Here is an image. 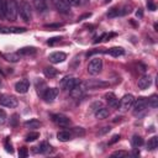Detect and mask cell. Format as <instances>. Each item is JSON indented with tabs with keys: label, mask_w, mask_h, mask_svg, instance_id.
<instances>
[{
	"label": "cell",
	"mask_w": 158,
	"mask_h": 158,
	"mask_svg": "<svg viewBox=\"0 0 158 158\" xmlns=\"http://www.w3.org/2000/svg\"><path fill=\"white\" fill-rule=\"evenodd\" d=\"M1 85H2V83H1V80H0V88H1Z\"/></svg>",
	"instance_id": "46"
},
{
	"label": "cell",
	"mask_w": 158,
	"mask_h": 158,
	"mask_svg": "<svg viewBox=\"0 0 158 158\" xmlns=\"http://www.w3.org/2000/svg\"><path fill=\"white\" fill-rule=\"evenodd\" d=\"M136 16H137V17H142V16H143V12H142L141 9H138V11L136 12Z\"/></svg>",
	"instance_id": "44"
},
{
	"label": "cell",
	"mask_w": 158,
	"mask_h": 158,
	"mask_svg": "<svg viewBox=\"0 0 158 158\" xmlns=\"http://www.w3.org/2000/svg\"><path fill=\"white\" fill-rule=\"evenodd\" d=\"M0 1H1V0H0Z\"/></svg>",
	"instance_id": "47"
},
{
	"label": "cell",
	"mask_w": 158,
	"mask_h": 158,
	"mask_svg": "<svg viewBox=\"0 0 158 158\" xmlns=\"http://www.w3.org/2000/svg\"><path fill=\"white\" fill-rule=\"evenodd\" d=\"M118 139H120V135H115V136H112V138L109 141V144H114V143H116Z\"/></svg>",
	"instance_id": "40"
},
{
	"label": "cell",
	"mask_w": 158,
	"mask_h": 158,
	"mask_svg": "<svg viewBox=\"0 0 158 158\" xmlns=\"http://www.w3.org/2000/svg\"><path fill=\"white\" fill-rule=\"evenodd\" d=\"M157 147H158V137L153 136V137L149 138L148 142H147V149H149V151H154Z\"/></svg>",
	"instance_id": "27"
},
{
	"label": "cell",
	"mask_w": 158,
	"mask_h": 158,
	"mask_svg": "<svg viewBox=\"0 0 158 158\" xmlns=\"http://www.w3.org/2000/svg\"><path fill=\"white\" fill-rule=\"evenodd\" d=\"M28 89H30V81H28L27 79H22V80L17 81V83L15 84V90H16L17 93H20V94L27 93Z\"/></svg>",
	"instance_id": "14"
},
{
	"label": "cell",
	"mask_w": 158,
	"mask_h": 158,
	"mask_svg": "<svg viewBox=\"0 0 158 158\" xmlns=\"http://www.w3.org/2000/svg\"><path fill=\"white\" fill-rule=\"evenodd\" d=\"M85 90H86V86H85V84L83 83V81H78L75 85H74V88L70 90V96L72 98H74V99H79L84 93H85Z\"/></svg>",
	"instance_id": "7"
},
{
	"label": "cell",
	"mask_w": 158,
	"mask_h": 158,
	"mask_svg": "<svg viewBox=\"0 0 158 158\" xmlns=\"http://www.w3.org/2000/svg\"><path fill=\"white\" fill-rule=\"evenodd\" d=\"M19 14L17 2L15 0H6V10H5V17L9 21H16Z\"/></svg>",
	"instance_id": "2"
},
{
	"label": "cell",
	"mask_w": 158,
	"mask_h": 158,
	"mask_svg": "<svg viewBox=\"0 0 158 158\" xmlns=\"http://www.w3.org/2000/svg\"><path fill=\"white\" fill-rule=\"evenodd\" d=\"M1 57L7 60V62H11V63H16L21 59V56L16 52V53H1Z\"/></svg>",
	"instance_id": "19"
},
{
	"label": "cell",
	"mask_w": 158,
	"mask_h": 158,
	"mask_svg": "<svg viewBox=\"0 0 158 158\" xmlns=\"http://www.w3.org/2000/svg\"><path fill=\"white\" fill-rule=\"evenodd\" d=\"M67 58V54L63 53V52H53L48 56V60L53 64H57V63H62L64 62Z\"/></svg>",
	"instance_id": "13"
},
{
	"label": "cell",
	"mask_w": 158,
	"mask_h": 158,
	"mask_svg": "<svg viewBox=\"0 0 158 158\" xmlns=\"http://www.w3.org/2000/svg\"><path fill=\"white\" fill-rule=\"evenodd\" d=\"M135 102V96L132 94H126L121 98V100L118 101V106L117 109L121 111V112H126L128 111L130 109H132V105Z\"/></svg>",
	"instance_id": "3"
},
{
	"label": "cell",
	"mask_w": 158,
	"mask_h": 158,
	"mask_svg": "<svg viewBox=\"0 0 158 158\" xmlns=\"http://www.w3.org/2000/svg\"><path fill=\"white\" fill-rule=\"evenodd\" d=\"M117 16H120V9L118 7H112L107 11V17L112 19V17H117Z\"/></svg>",
	"instance_id": "30"
},
{
	"label": "cell",
	"mask_w": 158,
	"mask_h": 158,
	"mask_svg": "<svg viewBox=\"0 0 158 158\" xmlns=\"http://www.w3.org/2000/svg\"><path fill=\"white\" fill-rule=\"evenodd\" d=\"M17 53L20 56H32L36 53V48L35 47H22L17 51Z\"/></svg>",
	"instance_id": "22"
},
{
	"label": "cell",
	"mask_w": 158,
	"mask_h": 158,
	"mask_svg": "<svg viewBox=\"0 0 158 158\" xmlns=\"http://www.w3.org/2000/svg\"><path fill=\"white\" fill-rule=\"evenodd\" d=\"M60 40H62V37H52V38H49V40L47 41V44H48V46H54V44L59 43Z\"/></svg>",
	"instance_id": "32"
},
{
	"label": "cell",
	"mask_w": 158,
	"mask_h": 158,
	"mask_svg": "<svg viewBox=\"0 0 158 158\" xmlns=\"http://www.w3.org/2000/svg\"><path fill=\"white\" fill-rule=\"evenodd\" d=\"M17 99L12 95H0V105L5 107H16L17 106Z\"/></svg>",
	"instance_id": "6"
},
{
	"label": "cell",
	"mask_w": 158,
	"mask_h": 158,
	"mask_svg": "<svg viewBox=\"0 0 158 158\" xmlns=\"http://www.w3.org/2000/svg\"><path fill=\"white\" fill-rule=\"evenodd\" d=\"M110 1H111V0H105V2H106V4H107V2H110Z\"/></svg>",
	"instance_id": "45"
},
{
	"label": "cell",
	"mask_w": 158,
	"mask_h": 158,
	"mask_svg": "<svg viewBox=\"0 0 158 158\" xmlns=\"http://www.w3.org/2000/svg\"><path fill=\"white\" fill-rule=\"evenodd\" d=\"M86 89H98V88H104V86H109L107 81L100 80V79H90L88 81H84Z\"/></svg>",
	"instance_id": "10"
},
{
	"label": "cell",
	"mask_w": 158,
	"mask_h": 158,
	"mask_svg": "<svg viewBox=\"0 0 158 158\" xmlns=\"http://www.w3.org/2000/svg\"><path fill=\"white\" fill-rule=\"evenodd\" d=\"M27 156H28V151H27V148L21 147V148L19 149V157H20V158H26Z\"/></svg>",
	"instance_id": "34"
},
{
	"label": "cell",
	"mask_w": 158,
	"mask_h": 158,
	"mask_svg": "<svg viewBox=\"0 0 158 158\" xmlns=\"http://www.w3.org/2000/svg\"><path fill=\"white\" fill-rule=\"evenodd\" d=\"M32 2H33L35 9H36L38 12H44V11L48 9V2H47V0H32Z\"/></svg>",
	"instance_id": "18"
},
{
	"label": "cell",
	"mask_w": 158,
	"mask_h": 158,
	"mask_svg": "<svg viewBox=\"0 0 158 158\" xmlns=\"http://www.w3.org/2000/svg\"><path fill=\"white\" fill-rule=\"evenodd\" d=\"M43 74L47 77V78H54L57 74H58V70L53 67H46L43 69Z\"/></svg>",
	"instance_id": "25"
},
{
	"label": "cell",
	"mask_w": 158,
	"mask_h": 158,
	"mask_svg": "<svg viewBox=\"0 0 158 158\" xmlns=\"http://www.w3.org/2000/svg\"><path fill=\"white\" fill-rule=\"evenodd\" d=\"M5 149H6V152H9V153H12V152H14L12 146H11V143H10V139H9V138L5 141Z\"/></svg>",
	"instance_id": "37"
},
{
	"label": "cell",
	"mask_w": 158,
	"mask_h": 158,
	"mask_svg": "<svg viewBox=\"0 0 158 158\" xmlns=\"http://www.w3.org/2000/svg\"><path fill=\"white\" fill-rule=\"evenodd\" d=\"M52 120L54 121V123H57L60 127H67V126L70 125L69 117H67L65 115H62V114H54V115H52Z\"/></svg>",
	"instance_id": "9"
},
{
	"label": "cell",
	"mask_w": 158,
	"mask_h": 158,
	"mask_svg": "<svg viewBox=\"0 0 158 158\" xmlns=\"http://www.w3.org/2000/svg\"><path fill=\"white\" fill-rule=\"evenodd\" d=\"M40 137V133L38 132H30L27 136H26V142H33V141H36L37 138Z\"/></svg>",
	"instance_id": "31"
},
{
	"label": "cell",
	"mask_w": 158,
	"mask_h": 158,
	"mask_svg": "<svg viewBox=\"0 0 158 158\" xmlns=\"http://www.w3.org/2000/svg\"><path fill=\"white\" fill-rule=\"evenodd\" d=\"M62 26H63L62 23H51V25H46L44 27L46 28H49V30H54V28H59Z\"/></svg>",
	"instance_id": "39"
},
{
	"label": "cell",
	"mask_w": 158,
	"mask_h": 158,
	"mask_svg": "<svg viewBox=\"0 0 158 158\" xmlns=\"http://www.w3.org/2000/svg\"><path fill=\"white\" fill-rule=\"evenodd\" d=\"M23 125H25L26 128H31V130H35V128H40L41 127V122L38 120H36V118H31V120L26 121Z\"/></svg>",
	"instance_id": "23"
},
{
	"label": "cell",
	"mask_w": 158,
	"mask_h": 158,
	"mask_svg": "<svg viewBox=\"0 0 158 158\" xmlns=\"http://www.w3.org/2000/svg\"><path fill=\"white\" fill-rule=\"evenodd\" d=\"M151 84H152V78H151L149 75H143V77H141V78L138 79V83H137V85H138V88H139L141 90H144V89L149 88Z\"/></svg>",
	"instance_id": "17"
},
{
	"label": "cell",
	"mask_w": 158,
	"mask_h": 158,
	"mask_svg": "<svg viewBox=\"0 0 158 158\" xmlns=\"http://www.w3.org/2000/svg\"><path fill=\"white\" fill-rule=\"evenodd\" d=\"M72 131H73V133H74L75 136H84V135H85V131H84L83 127H74Z\"/></svg>",
	"instance_id": "33"
},
{
	"label": "cell",
	"mask_w": 158,
	"mask_h": 158,
	"mask_svg": "<svg viewBox=\"0 0 158 158\" xmlns=\"http://www.w3.org/2000/svg\"><path fill=\"white\" fill-rule=\"evenodd\" d=\"M109 131H110V127H109V126H106V127H104V130H101L99 133H100V135H102V133H105V132H109Z\"/></svg>",
	"instance_id": "43"
},
{
	"label": "cell",
	"mask_w": 158,
	"mask_h": 158,
	"mask_svg": "<svg viewBox=\"0 0 158 158\" xmlns=\"http://www.w3.org/2000/svg\"><path fill=\"white\" fill-rule=\"evenodd\" d=\"M57 138L60 141V142H67V141H69L70 138H72V133L69 132V131H59L58 133H57Z\"/></svg>",
	"instance_id": "24"
},
{
	"label": "cell",
	"mask_w": 158,
	"mask_h": 158,
	"mask_svg": "<svg viewBox=\"0 0 158 158\" xmlns=\"http://www.w3.org/2000/svg\"><path fill=\"white\" fill-rule=\"evenodd\" d=\"M26 27H7V26H0V33H23L26 32Z\"/></svg>",
	"instance_id": "15"
},
{
	"label": "cell",
	"mask_w": 158,
	"mask_h": 158,
	"mask_svg": "<svg viewBox=\"0 0 158 158\" xmlns=\"http://www.w3.org/2000/svg\"><path fill=\"white\" fill-rule=\"evenodd\" d=\"M69 5H73V6H78V5H80V1L79 0H65Z\"/></svg>",
	"instance_id": "41"
},
{
	"label": "cell",
	"mask_w": 158,
	"mask_h": 158,
	"mask_svg": "<svg viewBox=\"0 0 158 158\" xmlns=\"http://www.w3.org/2000/svg\"><path fill=\"white\" fill-rule=\"evenodd\" d=\"M105 100H106V102L109 104L110 107L117 109V106H118V99H117V96L114 93H106L105 94Z\"/></svg>",
	"instance_id": "16"
},
{
	"label": "cell",
	"mask_w": 158,
	"mask_h": 158,
	"mask_svg": "<svg viewBox=\"0 0 158 158\" xmlns=\"http://www.w3.org/2000/svg\"><path fill=\"white\" fill-rule=\"evenodd\" d=\"M79 80L74 77H64L62 80H60V88L64 89V90H72L74 88V85L78 83Z\"/></svg>",
	"instance_id": "8"
},
{
	"label": "cell",
	"mask_w": 158,
	"mask_h": 158,
	"mask_svg": "<svg viewBox=\"0 0 158 158\" xmlns=\"http://www.w3.org/2000/svg\"><path fill=\"white\" fill-rule=\"evenodd\" d=\"M104 53H107V54H110L112 57H120V56L125 54V51L121 47H112V48H110L107 51H104Z\"/></svg>",
	"instance_id": "21"
},
{
	"label": "cell",
	"mask_w": 158,
	"mask_h": 158,
	"mask_svg": "<svg viewBox=\"0 0 158 158\" xmlns=\"http://www.w3.org/2000/svg\"><path fill=\"white\" fill-rule=\"evenodd\" d=\"M147 9L149 10V11H156V4L153 2V1H151V0H148L147 1Z\"/></svg>",
	"instance_id": "38"
},
{
	"label": "cell",
	"mask_w": 158,
	"mask_h": 158,
	"mask_svg": "<svg viewBox=\"0 0 158 158\" xmlns=\"http://www.w3.org/2000/svg\"><path fill=\"white\" fill-rule=\"evenodd\" d=\"M147 106H148V99H147V98L141 96V98H138V99H135V102H133V105H132V107H133V114L137 115V114L144 111V110L147 109Z\"/></svg>",
	"instance_id": "5"
},
{
	"label": "cell",
	"mask_w": 158,
	"mask_h": 158,
	"mask_svg": "<svg viewBox=\"0 0 158 158\" xmlns=\"http://www.w3.org/2000/svg\"><path fill=\"white\" fill-rule=\"evenodd\" d=\"M148 106H151L152 109H156L158 106V96L156 94H153L151 98H148Z\"/></svg>",
	"instance_id": "29"
},
{
	"label": "cell",
	"mask_w": 158,
	"mask_h": 158,
	"mask_svg": "<svg viewBox=\"0 0 158 158\" xmlns=\"http://www.w3.org/2000/svg\"><path fill=\"white\" fill-rule=\"evenodd\" d=\"M128 153L126 152V151H116V152H114L112 154H111V157H126Z\"/></svg>",
	"instance_id": "36"
},
{
	"label": "cell",
	"mask_w": 158,
	"mask_h": 158,
	"mask_svg": "<svg viewBox=\"0 0 158 158\" xmlns=\"http://www.w3.org/2000/svg\"><path fill=\"white\" fill-rule=\"evenodd\" d=\"M17 7H19V14L22 17V20L26 21V22L31 21V19H32V7H31L30 2L27 0H21L17 4Z\"/></svg>",
	"instance_id": "1"
},
{
	"label": "cell",
	"mask_w": 158,
	"mask_h": 158,
	"mask_svg": "<svg viewBox=\"0 0 158 158\" xmlns=\"http://www.w3.org/2000/svg\"><path fill=\"white\" fill-rule=\"evenodd\" d=\"M6 118H7L6 112H5L2 109H0V126H1V125H4V123L6 122Z\"/></svg>",
	"instance_id": "35"
},
{
	"label": "cell",
	"mask_w": 158,
	"mask_h": 158,
	"mask_svg": "<svg viewBox=\"0 0 158 158\" xmlns=\"http://www.w3.org/2000/svg\"><path fill=\"white\" fill-rule=\"evenodd\" d=\"M94 114H95V117H96V118H99V120H102V118H106V117H109V115H110V111H109V109L100 106L99 109H96V110L94 111Z\"/></svg>",
	"instance_id": "20"
},
{
	"label": "cell",
	"mask_w": 158,
	"mask_h": 158,
	"mask_svg": "<svg viewBox=\"0 0 158 158\" xmlns=\"http://www.w3.org/2000/svg\"><path fill=\"white\" fill-rule=\"evenodd\" d=\"M100 106H101V102H100V101H96V102H94V104L91 105V109L95 111V110H96V109H99Z\"/></svg>",
	"instance_id": "42"
},
{
	"label": "cell",
	"mask_w": 158,
	"mask_h": 158,
	"mask_svg": "<svg viewBox=\"0 0 158 158\" xmlns=\"http://www.w3.org/2000/svg\"><path fill=\"white\" fill-rule=\"evenodd\" d=\"M53 4L58 12L60 14H69L70 12V5L65 0H53Z\"/></svg>",
	"instance_id": "11"
},
{
	"label": "cell",
	"mask_w": 158,
	"mask_h": 158,
	"mask_svg": "<svg viewBox=\"0 0 158 158\" xmlns=\"http://www.w3.org/2000/svg\"><path fill=\"white\" fill-rule=\"evenodd\" d=\"M102 70V59L99 57L93 58L88 64V73L91 75H98Z\"/></svg>",
	"instance_id": "4"
},
{
	"label": "cell",
	"mask_w": 158,
	"mask_h": 158,
	"mask_svg": "<svg viewBox=\"0 0 158 158\" xmlns=\"http://www.w3.org/2000/svg\"><path fill=\"white\" fill-rule=\"evenodd\" d=\"M131 144H132L133 148H138V147H141L143 144V138L141 136H138V135H135L131 138Z\"/></svg>",
	"instance_id": "26"
},
{
	"label": "cell",
	"mask_w": 158,
	"mask_h": 158,
	"mask_svg": "<svg viewBox=\"0 0 158 158\" xmlns=\"http://www.w3.org/2000/svg\"><path fill=\"white\" fill-rule=\"evenodd\" d=\"M58 94H59V90L57 88H47L44 90V93L42 94V96L47 102H51L58 96Z\"/></svg>",
	"instance_id": "12"
},
{
	"label": "cell",
	"mask_w": 158,
	"mask_h": 158,
	"mask_svg": "<svg viewBox=\"0 0 158 158\" xmlns=\"http://www.w3.org/2000/svg\"><path fill=\"white\" fill-rule=\"evenodd\" d=\"M37 148H38L40 153H49V152L52 151L51 144H49V143H47V142H42V143L40 144V147H37Z\"/></svg>",
	"instance_id": "28"
}]
</instances>
